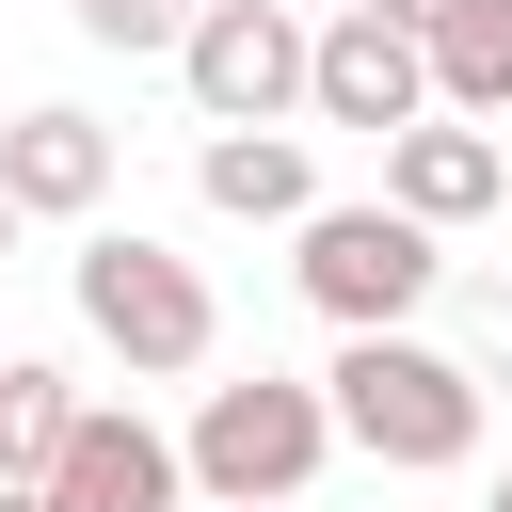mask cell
Segmentation results:
<instances>
[{
  "instance_id": "4fadbf2b",
  "label": "cell",
  "mask_w": 512,
  "mask_h": 512,
  "mask_svg": "<svg viewBox=\"0 0 512 512\" xmlns=\"http://www.w3.org/2000/svg\"><path fill=\"white\" fill-rule=\"evenodd\" d=\"M192 16H208V0H80V32L128 48V64H144V48H192Z\"/></svg>"
},
{
  "instance_id": "7a4b0ae2",
  "label": "cell",
  "mask_w": 512,
  "mask_h": 512,
  "mask_svg": "<svg viewBox=\"0 0 512 512\" xmlns=\"http://www.w3.org/2000/svg\"><path fill=\"white\" fill-rule=\"evenodd\" d=\"M80 320H96V352H128V384L208 368V336H224L208 272H192L176 240H144V224H96V240H80Z\"/></svg>"
},
{
  "instance_id": "8fae6325",
  "label": "cell",
  "mask_w": 512,
  "mask_h": 512,
  "mask_svg": "<svg viewBox=\"0 0 512 512\" xmlns=\"http://www.w3.org/2000/svg\"><path fill=\"white\" fill-rule=\"evenodd\" d=\"M432 112L512 128V0H448L432 16Z\"/></svg>"
},
{
  "instance_id": "8992f818",
  "label": "cell",
  "mask_w": 512,
  "mask_h": 512,
  "mask_svg": "<svg viewBox=\"0 0 512 512\" xmlns=\"http://www.w3.org/2000/svg\"><path fill=\"white\" fill-rule=\"evenodd\" d=\"M304 112H320V128H368V144L432 128V32L336 16V32H320V80H304Z\"/></svg>"
},
{
  "instance_id": "ba28073f",
  "label": "cell",
  "mask_w": 512,
  "mask_h": 512,
  "mask_svg": "<svg viewBox=\"0 0 512 512\" xmlns=\"http://www.w3.org/2000/svg\"><path fill=\"white\" fill-rule=\"evenodd\" d=\"M496 192H512V144H496V128H464V112H432V128H400V144H384V208H416L432 240H448V224H480Z\"/></svg>"
},
{
  "instance_id": "2e32d148",
  "label": "cell",
  "mask_w": 512,
  "mask_h": 512,
  "mask_svg": "<svg viewBox=\"0 0 512 512\" xmlns=\"http://www.w3.org/2000/svg\"><path fill=\"white\" fill-rule=\"evenodd\" d=\"M480 512H512V464H496V496H480Z\"/></svg>"
},
{
  "instance_id": "30bf717a",
  "label": "cell",
  "mask_w": 512,
  "mask_h": 512,
  "mask_svg": "<svg viewBox=\"0 0 512 512\" xmlns=\"http://www.w3.org/2000/svg\"><path fill=\"white\" fill-rule=\"evenodd\" d=\"M192 192H208L224 224H304V208H320L288 128H208V144H192Z\"/></svg>"
},
{
  "instance_id": "5bb4252c",
  "label": "cell",
  "mask_w": 512,
  "mask_h": 512,
  "mask_svg": "<svg viewBox=\"0 0 512 512\" xmlns=\"http://www.w3.org/2000/svg\"><path fill=\"white\" fill-rule=\"evenodd\" d=\"M352 16H384V32H432V16H448V0H352Z\"/></svg>"
},
{
  "instance_id": "52a82bcc",
  "label": "cell",
  "mask_w": 512,
  "mask_h": 512,
  "mask_svg": "<svg viewBox=\"0 0 512 512\" xmlns=\"http://www.w3.org/2000/svg\"><path fill=\"white\" fill-rule=\"evenodd\" d=\"M32 496H48V512H176V496H192V448L80 400V432H64V464H48Z\"/></svg>"
},
{
  "instance_id": "7c38bea8",
  "label": "cell",
  "mask_w": 512,
  "mask_h": 512,
  "mask_svg": "<svg viewBox=\"0 0 512 512\" xmlns=\"http://www.w3.org/2000/svg\"><path fill=\"white\" fill-rule=\"evenodd\" d=\"M64 432H80V384H64V368H32V352H16V368H0V480H16V496H32V480H48V464H64Z\"/></svg>"
},
{
  "instance_id": "6da1fadb",
  "label": "cell",
  "mask_w": 512,
  "mask_h": 512,
  "mask_svg": "<svg viewBox=\"0 0 512 512\" xmlns=\"http://www.w3.org/2000/svg\"><path fill=\"white\" fill-rule=\"evenodd\" d=\"M320 400H336V448H368V464H400V480L480 464V368L432 352V336H336Z\"/></svg>"
},
{
  "instance_id": "e0dca14e",
  "label": "cell",
  "mask_w": 512,
  "mask_h": 512,
  "mask_svg": "<svg viewBox=\"0 0 512 512\" xmlns=\"http://www.w3.org/2000/svg\"><path fill=\"white\" fill-rule=\"evenodd\" d=\"M0 240H16V192H0Z\"/></svg>"
},
{
  "instance_id": "9c48e42d",
  "label": "cell",
  "mask_w": 512,
  "mask_h": 512,
  "mask_svg": "<svg viewBox=\"0 0 512 512\" xmlns=\"http://www.w3.org/2000/svg\"><path fill=\"white\" fill-rule=\"evenodd\" d=\"M0 192H16V224H80V208L112 192V128L64 112V96L16 112V128H0Z\"/></svg>"
},
{
  "instance_id": "277c9868",
  "label": "cell",
  "mask_w": 512,
  "mask_h": 512,
  "mask_svg": "<svg viewBox=\"0 0 512 512\" xmlns=\"http://www.w3.org/2000/svg\"><path fill=\"white\" fill-rule=\"evenodd\" d=\"M288 272H304V304H320L336 336H400L448 256H432L416 208H304V256H288Z\"/></svg>"
},
{
  "instance_id": "9a60e30c",
  "label": "cell",
  "mask_w": 512,
  "mask_h": 512,
  "mask_svg": "<svg viewBox=\"0 0 512 512\" xmlns=\"http://www.w3.org/2000/svg\"><path fill=\"white\" fill-rule=\"evenodd\" d=\"M0 512H48V496H16V480H0Z\"/></svg>"
},
{
  "instance_id": "5b68a950",
  "label": "cell",
  "mask_w": 512,
  "mask_h": 512,
  "mask_svg": "<svg viewBox=\"0 0 512 512\" xmlns=\"http://www.w3.org/2000/svg\"><path fill=\"white\" fill-rule=\"evenodd\" d=\"M176 80H192V112H208V128H288V112H304V80H320V32H304L288 0H208V16H192V48H176Z\"/></svg>"
},
{
  "instance_id": "3957f363",
  "label": "cell",
  "mask_w": 512,
  "mask_h": 512,
  "mask_svg": "<svg viewBox=\"0 0 512 512\" xmlns=\"http://www.w3.org/2000/svg\"><path fill=\"white\" fill-rule=\"evenodd\" d=\"M192 448V496L208 512H304V480H320V448H336V400L320 384H208V416L176 432Z\"/></svg>"
},
{
  "instance_id": "ac0fdd59",
  "label": "cell",
  "mask_w": 512,
  "mask_h": 512,
  "mask_svg": "<svg viewBox=\"0 0 512 512\" xmlns=\"http://www.w3.org/2000/svg\"><path fill=\"white\" fill-rule=\"evenodd\" d=\"M0 368H16V352H0Z\"/></svg>"
}]
</instances>
